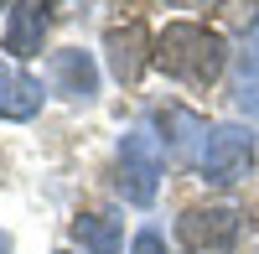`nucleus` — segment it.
Wrapping results in <instances>:
<instances>
[{
	"label": "nucleus",
	"instance_id": "f257e3e1",
	"mask_svg": "<svg viewBox=\"0 0 259 254\" xmlns=\"http://www.w3.org/2000/svg\"><path fill=\"white\" fill-rule=\"evenodd\" d=\"M156 62L192 89H207L223 73V36L207 26H192V21H171L156 36Z\"/></svg>",
	"mask_w": 259,
	"mask_h": 254
},
{
	"label": "nucleus",
	"instance_id": "f03ea898",
	"mask_svg": "<svg viewBox=\"0 0 259 254\" xmlns=\"http://www.w3.org/2000/svg\"><path fill=\"white\" fill-rule=\"evenodd\" d=\"M161 177H166V151L150 130H130L119 140V166H114V187L124 202L150 207L161 192Z\"/></svg>",
	"mask_w": 259,
	"mask_h": 254
},
{
	"label": "nucleus",
	"instance_id": "7ed1b4c3",
	"mask_svg": "<svg viewBox=\"0 0 259 254\" xmlns=\"http://www.w3.org/2000/svg\"><path fill=\"white\" fill-rule=\"evenodd\" d=\"M254 172V135L244 124H212L197 156V177L212 187H239Z\"/></svg>",
	"mask_w": 259,
	"mask_h": 254
},
{
	"label": "nucleus",
	"instance_id": "20e7f679",
	"mask_svg": "<svg viewBox=\"0 0 259 254\" xmlns=\"http://www.w3.org/2000/svg\"><path fill=\"white\" fill-rule=\"evenodd\" d=\"M177 239L187 254H233L239 244V213L233 207H192L177 223Z\"/></svg>",
	"mask_w": 259,
	"mask_h": 254
},
{
	"label": "nucleus",
	"instance_id": "39448f33",
	"mask_svg": "<svg viewBox=\"0 0 259 254\" xmlns=\"http://www.w3.org/2000/svg\"><path fill=\"white\" fill-rule=\"evenodd\" d=\"M47 78H52V94L73 99V104H89L99 94V68H94V52L83 47H62L47 57Z\"/></svg>",
	"mask_w": 259,
	"mask_h": 254
},
{
	"label": "nucleus",
	"instance_id": "423d86ee",
	"mask_svg": "<svg viewBox=\"0 0 259 254\" xmlns=\"http://www.w3.org/2000/svg\"><path fill=\"white\" fill-rule=\"evenodd\" d=\"M47 0H16L11 6V26H6V47L16 57H41V36H47Z\"/></svg>",
	"mask_w": 259,
	"mask_h": 254
},
{
	"label": "nucleus",
	"instance_id": "0eeeda50",
	"mask_svg": "<svg viewBox=\"0 0 259 254\" xmlns=\"http://www.w3.org/2000/svg\"><path fill=\"white\" fill-rule=\"evenodd\" d=\"M41 109V78L0 62V119H31Z\"/></svg>",
	"mask_w": 259,
	"mask_h": 254
},
{
	"label": "nucleus",
	"instance_id": "6e6552de",
	"mask_svg": "<svg viewBox=\"0 0 259 254\" xmlns=\"http://www.w3.org/2000/svg\"><path fill=\"white\" fill-rule=\"evenodd\" d=\"M104 47H109V68L119 83H135L140 68H145V26L140 21H130V26H114L104 36Z\"/></svg>",
	"mask_w": 259,
	"mask_h": 254
},
{
	"label": "nucleus",
	"instance_id": "1a4fd4ad",
	"mask_svg": "<svg viewBox=\"0 0 259 254\" xmlns=\"http://www.w3.org/2000/svg\"><path fill=\"white\" fill-rule=\"evenodd\" d=\"M73 239L89 249V254H119L124 249V228H119L114 213H89V218L73 223Z\"/></svg>",
	"mask_w": 259,
	"mask_h": 254
},
{
	"label": "nucleus",
	"instance_id": "9d476101",
	"mask_svg": "<svg viewBox=\"0 0 259 254\" xmlns=\"http://www.w3.org/2000/svg\"><path fill=\"white\" fill-rule=\"evenodd\" d=\"M161 130L171 135V151H177V156H192V161L202 156L207 124H202L197 114H192V109H166V114H161Z\"/></svg>",
	"mask_w": 259,
	"mask_h": 254
},
{
	"label": "nucleus",
	"instance_id": "9b49d317",
	"mask_svg": "<svg viewBox=\"0 0 259 254\" xmlns=\"http://www.w3.org/2000/svg\"><path fill=\"white\" fill-rule=\"evenodd\" d=\"M233 104L259 124V52L239 57V68H233Z\"/></svg>",
	"mask_w": 259,
	"mask_h": 254
},
{
	"label": "nucleus",
	"instance_id": "f8f14e48",
	"mask_svg": "<svg viewBox=\"0 0 259 254\" xmlns=\"http://www.w3.org/2000/svg\"><path fill=\"white\" fill-rule=\"evenodd\" d=\"M130 254H166V244H161L156 228H140V234H135V249H130Z\"/></svg>",
	"mask_w": 259,
	"mask_h": 254
},
{
	"label": "nucleus",
	"instance_id": "ddd939ff",
	"mask_svg": "<svg viewBox=\"0 0 259 254\" xmlns=\"http://www.w3.org/2000/svg\"><path fill=\"white\" fill-rule=\"evenodd\" d=\"M0 254H11V239H6V234H0Z\"/></svg>",
	"mask_w": 259,
	"mask_h": 254
},
{
	"label": "nucleus",
	"instance_id": "4468645a",
	"mask_svg": "<svg viewBox=\"0 0 259 254\" xmlns=\"http://www.w3.org/2000/svg\"><path fill=\"white\" fill-rule=\"evenodd\" d=\"M254 41H259V21H254Z\"/></svg>",
	"mask_w": 259,
	"mask_h": 254
},
{
	"label": "nucleus",
	"instance_id": "2eb2a0df",
	"mask_svg": "<svg viewBox=\"0 0 259 254\" xmlns=\"http://www.w3.org/2000/svg\"><path fill=\"white\" fill-rule=\"evenodd\" d=\"M182 6H197V0H182Z\"/></svg>",
	"mask_w": 259,
	"mask_h": 254
}]
</instances>
